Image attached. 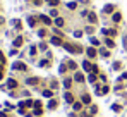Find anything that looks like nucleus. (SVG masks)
<instances>
[{
  "label": "nucleus",
  "instance_id": "1",
  "mask_svg": "<svg viewBox=\"0 0 127 117\" xmlns=\"http://www.w3.org/2000/svg\"><path fill=\"white\" fill-rule=\"evenodd\" d=\"M12 69H14V71H26V64H22V62H14V64H12Z\"/></svg>",
  "mask_w": 127,
  "mask_h": 117
},
{
  "label": "nucleus",
  "instance_id": "2",
  "mask_svg": "<svg viewBox=\"0 0 127 117\" xmlns=\"http://www.w3.org/2000/svg\"><path fill=\"white\" fill-rule=\"evenodd\" d=\"M88 19H89V23H91V24L98 23V17H96V14H94V12H89V14H88Z\"/></svg>",
  "mask_w": 127,
  "mask_h": 117
},
{
  "label": "nucleus",
  "instance_id": "3",
  "mask_svg": "<svg viewBox=\"0 0 127 117\" xmlns=\"http://www.w3.org/2000/svg\"><path fill=\"white\" fill-rule=\"evenodd\" d=\"M50 43H53V45H64V41L60 38H57V36H53V38L50 40Z\"/></svg>",
  "mask_w": 127,
  "mask_h": 117
},
{
  "label": "nucleus",
  "instance_id": "4",
  "mask_svg": "<svg viewBox=\"0 0 127 117\" xmlns=\"http://www.w3.org/2000/svg\"><path fill=\"white\" fill-rule=\"evenodd\" d=\"M86 54H88L89 57H91V58H93V57H96V55H98V52H96L94 48H88V50H86Z\"/></svg>",
  "mask_w": 127,
  "mask_h": 117
},
{
  "label": "nucleus",
  "instance_id": "5",
  "mask_svg": "<svg viewBox=\"0 0 127 117\" xmlns=\"http://www.w3.org/2000/svg\"><path fill=\"white\" fill-rule=\"evenodd\" d=\"M113 9H115L113 5H105V7H103V12H105V14H110V12H113Z\"/></svg>",
  "mask_w": 127,
  "mask_h": 117
},
{
  "label": "nucleus",
  "instance_id": "6",
  "mask_svg": "<svg viewBox=\"0 0 127 117\" xmlns=\"http://www.w3.org/2000/svg\"><path fill=\"white\" fill-rule=\"evenodd\" d=\"M21 45H22V36H17V38L14 40V47L17 48V47H21Z\"/></svg>",
  "mask_w": 127,
  "mask_h": 117
},
{
  "label": "nucleus",
  "instance_id": "7",
  "mask_svg": "<svg viewBox=\"0 0 127 117\" xmlns=\"http://www.w3.org/2000/svg\"><path fill=\"white\" fill-rule=\"evenodd\" d=\"M74 79H76V81H79V83H83V81H84V76L81 74V72H77V74L74 76Z\"/></svg>",
  "mask_w": 127,
  "mask_h": 117
},
{
  "label": "nucleus",
  "instance_id": "8",
  "mask_svg": "<svg viewBox=\"0 0 127 117\" xmlns=\"http://www.w3.org/2000/svg\"><path fill=\"white\" fill-rule=\"evenodd\" d=\"M65 100L69 102V103H72V102H74V97H72V93H69V91H67V93H65Z\"/></svg>",
  "mask_w": 127,
  "mask_h": 117
},
{
  "label": "nucleus",
  "instance_id": "9",
  "mask_svg": "<svg viewBox=\"0 0 127 117\" xmlns=\"http://www.w3.org/2000/svg\"><path fill=\"white\" fill-rule=\"evenodd\" d=\"M40 19L43 21L45 24H50V23H52V21H50V17H48V16H43V14H41V16H40Z\"/></svg>",
  "mask_w": 127,
  "mask_h": 117
},
{
  "label": "nucleus",
  "instance_id": "10",
  "mask_svg": "<svg viewBox=\"0 0 127 117\" xmlns=\"http://www.w3.org/2000/svg\"><path fill=\"white\" fill-rule=\"evenodd\" d=\"M7 86H9V88H16V86H17V81H14V79H9V81H7Z\"/></svg>",
  "mask_w": 127,
  "mask_h": 117
},
{
  "label": "nucleus",
  "instance_id": "11",
  "mask_svg": "<svg viewBox=\"0 0 127 117\" xmlns=\"http://www.w3.org/2000/svg\"><path fill=\"white\" fill-rule=\"evenodd\" d=\"M103 33H105V34H112V36H115V34H117L115 29H103Z\"/></svg>",
  "mask_w": 127,
  "mask_h": 117
},
{
  "label": "nucleus",
  "instance_id": "12",
  "mask_svg": "<svg viewBox=\"0 0 127 117\" xmlns=\"http://www.w3.org/2000/svg\"><path fill=\"white\" fill-rule=\"evenodd\" d=\"M76 7H77V4H76V2H69V4H67V9H69V10H74Z\"/></svg>",
  "mask_w": 127,
  "mask_h": 117
},
{
  "label": "nucleus",
  "instance_id": "13",
  "mask_svg": "<svg viewBox=\"0 0 127 117\" xmlns=\"http://www.w3.org/2000/svg\"><path fill=\"white\" fill-rule=\"evenodd\" d=\"M120 19H122V14H120V12H115V14H113V21H115V23H118Z\"/></svg>",
  "mask_w": 127,
  "mask_h": 117
},
{
  "label": "nucleus",
  "instance_id": "14",
  "mask_svg": "<svg viewBox=\"0 0 127 117\" xmlns=\"http://www.w3.org/2000/svg\"><path fill=\"white\" fill-rule=\"evenodd\" d=\"M55 24H57L58 28L64 26V19H62V17H55Z\"/></svg>",
  "mask_w": 127,
  "mask_h": 117
},
{
  "label": "nucleus",
  "instance_id": "15",
  "mask_svg": "<svg viewBox=\"0 0 127 117\" xmlns=\"http://www.w3.org/2000/svg\"><path fill=\"white\" fill-rule=\"evenodd\" d=\"M105 43H107V47H108V48H113V45H115L113 40H110V38H107V40H105Z\"/></svg>",
  "mask_w": 127,
  "mask_h": 117
},
{
  "label": "nucleus",
  "instance_id": "16",
  "mask_svg": "<svg viewBox=\"0 0 127 117\" xmlns=\"http://www.w3.org/2000/svg\"><path fill=\"white\" fill-rule=\"evenodd\" d=\"M83 103H89V102H91V98H89V95H83Z\"/></svg>",
  "mask_w": 127,
  "mask_h": 117
},
{
  "label": "nucleus",
  "instance_id": "17",
  "mask_svg": "<svg viewBox=\"0 0 127 117\" xmlns=\"http://www.w3.org/2000/svg\"><path fill=\"white\" fill-rule=\"evenodd\" d=\"M28 84H38V78H31V79H28Z\"/></svg>",
  "mask_w": 127,
  "mask_h": 117
},
{
  "label": "nucleus",
  "instance_id": "18",
  "mask_svg": "<svg viewBox=\"0 0 127 117\" xmlns=\"http://www.w3.org/2000/svg\"><path fill=\"white\" fill-rule=\"evenodd\" d=\"M28 24H29V26H34V24H36V19H34V17H28Z\"/></svg>",
  "mask_w": 127,
  "mask_h": 117
},
{
  "label": "nucleus",
  "instance_id": "19",
  "mask_svg": "<svg viewBox=\"0 0 127 117\" xmlns=\"http://www.w3.org/2000/svg\"><path fill=\"white\" fill-rule=\"evenodd\" d=\"M71 84H72V79H69V78H67L65 81H64V86H65V88H71Z\"/></svg>",
  "mask_w": 127,
  "mask_h": 117
},
{
  "label": "nucleus",
  "instance_id": "20",
  "mask_svg": "<svg viewBox=\"0 0 127 117\" xmlns=\"http://www.w3.org/2000/svg\"><path fill=\"white\" fill-rule=\"evenodd\" d=\"M57 107V100H50V103H48V108H55Z\"/></svg>",
  "mask_w": 127,
  "mask_h": 117
},
{
  "label": "nucleus",
  "instance_id": "21",
  "mask_svg": "<svg viewBox=\"0 0 127 117\" xmlns=\"http://www.w3.org/2000/svg\"><path fill=\"white\" fill-rule=\"evenodd\" d=\"M91 45H93V47H98V45H100V41L96 40V38H91Z\"/></svg>",
  "mask_w": 127,
  "mask_h": 117
},
{
  "label": "nucleus",
  "instance_id": "22",
  "mask_svg": "<svg viewBox=\"0 0 127 117\" xmlns=\"http://www.w3.org/2000/svg\"><path fill=\"white\" fill-rule=\"evenodd\" d=\"M48 64H50L48 60H41V62H40V65H41V67H48Z\"/></svg>",
  "mask_w": 127,
  "mask_h": 117
},
{
  "label": "nucleus",
  "instance_id": "23",
  "mask_svg": "<svg viewBox=\"0 0 127 117\" xmlns=\"http://www.w3.org/2000/svg\"><path fill=\"white\" fill-rule=\"evenodd\" d=\"M50 16H52V17H57V16H58V12H57L55 9H52V12H50Z\"/></svg>",
  "mask_w": 127,
  "mask_h": 117
},
{
  "label": "nucleus",
  "instance_id": "24",
  "mask_svg": "<svg viewBox=\"0 0 127 117\" xmlns=\"http://www.w3.org/2000/svg\"><path fill=\"white\" fill-rule=\"evenodd\" d=\"M93 31H94V28H93V26H88V28H86V33H89V34H91Z\"/></svg>",
  "mask_w": 127,
  "mask_h": 117
},
{
  "label": "nucleus",
  "instance_id": "25",
  "mask_svg": "<svg viewBox=\"0 0 127 117\" xmlns=\"http://www.w3.org/2000/svg\"><path fill=\"white\" fill-rule=\"evenodd\" d=\"M89 81H91V83H94V81H96V74H94V72H93L91 76H89Z\"/></svg>",
  "mask_w": 127,
  "mask_h": 117
},
{
  "label": "nucleus",
  "instance_id": "26",
  "mask_svg": "<svg viewBox=\"0 0 127 117\" xmlns=\"http://www.w3.org/2000/svg\"><path fill=\"white\" fill-rule=\"evenodd\" d=\"M69 69H76V62L71 60V62H69Z\"/></svg>",
  "mask_w": 127,
  "mask_h": 117
},
{
  "label": "nucleus",
  "instance_id": "27",
  "mask_svg": "<svg viewBox=\"0 0 127 117\" xmlns=\"http://www.w3.org/2000/svg\"><path fill=\"white\" fill-rule=\"evenodd\" d=\"M43 95H45V97H52V91H50V90H45Z\"/></svg>",
  "mask_w": 127,
  "mask_h": 117
},
{
  "label": "nucleus",
  "instance_id": "28",
  "mask_svg": "<svg viewBox=\"0 0 127 117\" xmlns=\"http://www.w3.org/2000/svg\"><path fill=\"white\" fill-rule=\"evenodd\" d=\"M48 4H50V5H53V7H55V5H58V0H50V2H48Z\"/></svg>",
  "mask_w": 127,
  "mask_h": 117
},
{
  "label": "nucleus",
  "instance_id": "29",
  "mask_svg": "<svg viewBox=\"0 0 127 117\" xmlns=\"http://www.w3.org/2000/svg\"><path fill=\"white\" fill-rule=\"evenodd\" d=\"M74 36H77V38H81V36H83V31H74Z\"/></svg>",
  "mask_w": 127,
  "mask_h": 117
},
{
  "label": "nucleus",
  "instance_id": "30",
  "mask_svg": "<svg viewBox=\"0 0 127 117\" xmlns=\"http://www.w3.org/2000/svg\"><path fill=\"white\" fill-rule=\"evenodd\" d=\"M38 34H40V36H41V38H43V36H45V34H47V31H45V29H40V31H38Z\"/></svg>",
  "mask_w": 127,
  "mask_h": 117
},
{
  "label": "nucleus",
  "instance_id": "31",
  "mask_svg": "<svg viewBox=\"0 0 127 117\" xmlns=\"http://www.w3.org/2000/svg\"><path fill=\"white\" fill-rule=\"evenodd\" d=\"M74 110H81V103H74Z\"/></svg>",
  "mask_w": 127,
  "mask_h": 117
},
{
  "label": "nucleus",
  "instance_id": "32",
  "mask_svg": "<svg viewBox=\"0 0 127 117\" xmlns=\"http://www.w3.org/2000/svg\"><path fill=\"white\" fill-rule=\"evenodd\" d=\"M101 55L103 57H108V50H101Z\"/></svg>",
  "mask_w": 127,
  "mask_h": 117
},
{
  "label": "nucleus",
  "instance_id": "33",
  "mask_svg": "<svg viewBox=\"0 0 127 117\" xmlns=\"http://www.w3.org/2000/svg\"><path fill=\"white\" fill-rule=\"evenodd\" d=\"M29 54H31V55H34V54H36V48H34V47H31V50H29Z\"/></svg>",
  "mask_w": 127,
  "mask_h": 117
},
{
  "label": "nucleus",
  "instance_id": "34",
  "mask_svg": "<svg viewBox=\"0 0 127 117\" xmlns=\"http://www.w3.org/2000/svg\"><path fill=\"white\" fill-rule=\"evenodd\" d=\"M0 60H2V62H5V57H4V54H2V52H0Z\"/></svg>",
  "mask_w": 127,
  "mask_h": 117
},
{
  "label": "nucleus",
  "instance_id": "35",
  "mask_svg": "<svg viewBox=\"0 0 127 117\" xmlns=\"http://www.w3.org/2000/svg\"><path fill=\"white\" fill-rule=\"evenodd\" d=\"M0 24H4V17H0Z\"/></svg>",
  "mask_w": 127,
  "mask_h": 117
},
{
  "label": "nucleus",
  "instance_id": "36",
  "mask_svg": "<svg viewBox=\"0 0 127 117\" xmlns=\"http://www.w3.org/2000/svg\"><path fill=\"white\" fill-rule=\"evenodd\" d=\"M0 79H2V71H0Z\"/></svg>",
  "mask_w": 127,
  "mask_h": 117
},
{
  "label": "nucleus",
  "instance_id": "37",
  "mask_svg": "<svg viewBox=\"0 0 127 117\" xmlns=\"http://www.w3.org/2000/svg\"><path fill=\"white\" fill-rule=\"evenodd\" d=\"M47 2H50V0H47Z\"/></svg>",
  "mask_w": 127,
  "mask_h": 117
}]
</instances>
